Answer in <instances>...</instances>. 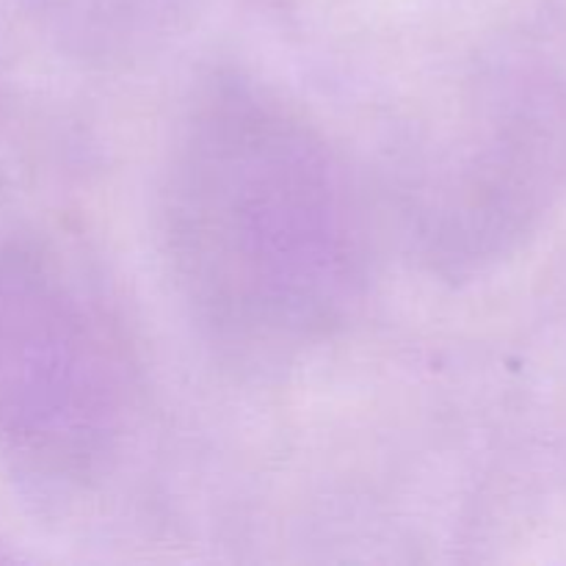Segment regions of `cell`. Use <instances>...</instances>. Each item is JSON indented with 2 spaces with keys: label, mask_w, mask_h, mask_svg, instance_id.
I'll list each match as a JSON object with an SVG mask.
<instances>
[{
  "label": "cell",
  "mask_w": 566,
  "mask_h": 566,
  "mask_svg": "<svg viewBox=\"0 0 566 566\" xmlns=\"http://www.w3.org/2000/svg\"><path fill=\"white\" fill-rule=\"evenodd\" d=\"M166 258L216 343L247 357L315 346L365 285V227L346 166L258 83L216 81L171 147L160 193Z\"/></svg>",
  "instance_id": "1"
},
{
  "label": "cell",
  "mask_w": 566,
  "mask_h": 566,
  "mask_svg": "<svg viewBox=\"0 0 566 566\" xmlns=\"http://www.w3.org/2000/svg\"><path fill=\"white\" fill-rule=\"evenodd\" d=\"M130 374L108 321L44 260L0 252V437L83 462L119 437Z\"/></svg>",
  "instance_id": "2"
}]
</instances>
